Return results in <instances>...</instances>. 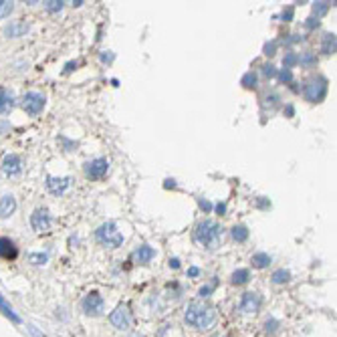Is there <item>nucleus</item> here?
<instances>
[{
	"instance_id": "f8f14e48",
	"label": "nucleus",
	"mask_w": 337,
	"mask_h": 337,
	"mask_svg": "<svg viewBox=\"0 0 337 337\" xmlns=\"http://www.w3.org/2000/svg\"><path fill=\"white\" fill-rule=\"evenodd\" d=\"M18 257V246L14 244V240L0 236V259L4 261H14Z\"/></svg>"
},
{
	"instance_id": "b1692460",
	"label": "nucleus",
	"mask_w": 337,
	"mask_h": 337,
	"mask_svg": "<svg viewBox=\"0 0 337 337\" xmlns=\"http://www.w3.org/2000/svg\"><path fill=\"white\" fill-rule=\"evenodd\" d=\"M12 8H14L12 2H8V0H0V18H6V16L12 12Z\"/></svg>"
},
{
	"instance_id": "e433bc0d",
	"label": "nucleus",
	"mask_w": 337,
	"mask_h": 337,
	"mask_svg": "<svg viewBox=\"0 0 337 337\" xmlns=\"http://www.w3.org/2000/svg\"><path fill=\"white\" fill-rule=\"evenodd\" d=\"M265 51H267V55H273V51H275V43L267 45V47H265Z\"/></svg>"
},
{
	"instance_id": "4be33fe9",
	"label": "nucleus",
	"mask_w": 337,
	"mask_h": 337,
	"mask_svg": "<svg viewBox=\"0 0 337 337\" xmlns=\"http://www.w3.org/2000/svg\"><path fill=\"white\" fill-rule=\"evenodd\" d=\"M323 53L325 55L335 53V35H325V39H323Z\"/></svg>"
},
{
	"instance_id": "f704fd0d",
	"label": "nucleus",
	"mask_w": 337,
	"mask_h": 337,
	"mask_svg": "<svg viewBox=\"0 0 337 337\" xmlns=\"http://www.w3.org/2000/svg\"><path fill=\"white\" fill-rule=\"evenodd\" d=\"M198 275H200V269H196V267H192L188 271V277H198Z\"/></svg>"
},
{
	"instance_id": "2f4dec72",
	"label": "nucleus",
	"mask_w": 337,
	"mask_h": 337,
	"mask_svg": "<svg viewBox=\"0 0 337 337\" xmlns=\"http://www.w3.org/2000/svg\"><path fill=\"white\" fill-rule=\"evenodd\" d=\"M277 325H279L277 321H267V323H265V331H267V333H275V331H277Z\"/></svg>"
},
{
	"instance_id": "ea45409f",
	"label": "nucleus",
	"mask_w": 337,
	"mask_h": 337,
	"mask_svg": "<svg viewBox=\"0 0 337 337\" xmlns=\"http://www.w3.org/2000/svg\"><path fill=\"white\" fill-rule=\"evenodd\" d=\"M129 337H146V335H139V333H131Z\"/></svg>"
},
{
	"instance_id": "1a4fd4ad",
	"label": "nucleus",
	"mask_w": 337,
	"mask_h": 337,
	"mask_svg": "<svg viewBox=\"0 0 337 337\" xmlns=\"http://www.w3.org/2000/svg\"><path fill=\"white\" fill-rule=\"evenodd\" d=\"M31 224L37 232H47L51 228V216L47 208H37L31 216Z\"/></svg>"
},
{
	"instance_id": "a878e982",
	"label": "nucleus",
	"mask_w": 337,
	"mask_h": 337,
	"mask_svg": "<svg viewBox=\"0 0 337 337\" xmlns=\"http://www.w3.org/2000/svg\"><path fill=\"white\" fill-rule=\"evenodd\" d=\"M47 255L45 252H37V255H29V261L33 263V265H45L47 263Z\"/></svg>"
},
{
	"instance_id": "39448f33",
	"label": "nucleus",
	"mask_w": 337,
	"mask_h": 337,
	"mask_svg": "<svg viewBox=\"0 0 337 337\" xmlns=\"http://www.w3.org/2000/svg\"><path fill=\"white\" fill-rule=\"evenodd\" d=\"M81 309H83L85 315L97 317V315L103 313V309H105V301H103V297H101L99 293H89V295H85V299L81 301Z\"/></svg>"
},
{
	"instance_id": "412c9836",
	"label": "nucleus",
	"mask_w": 337,
	"mask_h": 337,
	"mask_svg": "<svg viewBox=\"0 0 337 337\" xmlns=\"http://www.w3.org/2000/svg\"><path fill=\"white\" fill-rule=\"evenodd\" d=\"M24 31H29V24H24V22H16V24H10V26H6V35L8 37H20Z\"/></svg>"
},
{
	"instance_id": "393cba45",
	"label": "nucleus",
	"mask_w": 337,
	"mask_h": 337,
	"mask_svg": "<svg viewBox=\"0 0 337 337\" xmlns=\"http://www.w3.org/2000/svg\"><path fill=\"white\" fill-rule=\"evenodd\" d=\"M216 285H218V281H216V279H212V281L208 283V285H204V287L198 291V295H200V297H208V295H210V293L216 289Z\"/></svg>"
},
{
	"instance_id": "2eb2a0df",
	"label": "nucleus",
	"mask_w": 337,
	"mask_h": 337,
	"mask_svg": "<svg viewBox=\"0 0 337 337\" xmlns=\"http://www.w3.org/2000/svg\"><path fill=\"white\" fill-rule=\"evenodd\" d=\"M69 184H71L69 178H49V180H47V188H49V192H53V194H63V192L69 188Z\"/></svg>"
},
{
	"instance_id": "6e6552de",
	"label": "nucleus",
	"mask_w": 337,
	"mask_h": 337,
	"mask_svg": "<svg viewBox=\"0 0 337 337\" xmlns=\"http://www.w3.org/2000/svg\"><path fill=\"white\" fill-rule=\"evenodd\" d=\"M107 170H109V162L103 158H97V160H91L85 164V176L91 180H99L107 174Z\"/></svg>"
},
{
	"instance_id": "9d476101",
	"label": "nucleus",
	"mask_w": 337,
	"mask_h": 337,
	"mask_svg": "<svg viewBox=\"0 0 337 337\" xmlns=\"http://www.w3.org/2000/svg\"><path fill=\"white\" fill-rule=\"evenodd\" d=\"M263 301L257 293H244L242 295V301H240V311L242 313H257L261 309Z\"/></svg>"
},
{
	"instance_id": "cd10ccee",
	"label": "nucleus",
	"mask_w": 337,
	"mask_h": 337,
	"mask_svg": "<svg viewBox=\"0 0 337 337\" xmlns=\"http://www.w3.org/2000/svg\"><path fill=\"white\" fill-rule=\"evenodd\" d=\"M63 4H65V2H61V0H49V2H45V8H47L49 12H59V10L63 8Z\"/></svg>"
},
{
	"instance_id": "c756f323",
	"label": "nucleus",
	"mask_w": 337,
	"mask_h": 337,
	"mask_svg": "<svg viewBox=\"0 0 337 337\" xmlns=\"http://www.w3.org/2000/svg\"><path fill=\"white\" fill-rule=\"evenodd\" d=\"M299 59H297V55H293V53H287V57H285V69H291L295 63H297Z\"/></svg>"
},
{
	"instance_id": "f257e3e1",
	"label": "nucleus",
	"mask_w": 337,
	"mask_h": 337,
	"mask_svg": "<svg viewBox=\"0 0 337 337\" xmlns=\"http://www.w3.org/2000/svg\"><path fill=\"white\" fill-rule=\"evenodd\" d=\"M184 319L188 325L196 327V329H208L214 321H216V311L214 307L206 305V303H190L186 307V313H184Z\"/></svg>"
},
{
	"instance_id": "a211bd4d",
	"label": "nucleus",
	"mask_w": 337,
	"mask_h": 337,
	"mask_svg": "<svg viewBox=\"0 0 337 337\" xmlns=\"http://www.w3.org/2000/svg\"><path fill=\"white\" fill-rule=\"evenodd\" d=\"M12 109V97L8 95V91L4 87H0V115L8 113Z\"/></svg>"
},
{
	"instance_id": "ddd939ff",
	"label": "nucleus",
	"mask_w": 337,
	"mask_h": 337,
	"mask_svg": "<svg viewBox=\"0 0 337 337\" xmlns=\"http://www.w3.org/2000/svg\"><path fill=\"white\" fill-rule=\"evenodd\" d=\"M14 210H16V200H14V196H10V194L2 196V198H0V218L12 216Z\"/></svg>"
},
{
	"instance_id": "bb28decb",
	"label": "nucleus",
	"mask_w": 337,
	"mask_h": 337,
	"mask_svg": "<svg viewBox=\"0 0 337 337\" xmlns=\"http://www.w3.org/2000/svg\"><path fill=\"white\" fill-rule=\"evenodd\" d=\"M242 85H244V87H248V89H250V87H255V85H257V75H255L252 71H250V73H246V75L242 77Z\"/></svg>"
},
{
	"instance_id": "72a5a7b5",
	"label": "nucleus",
	"mask_w": 337,
	"mask_h": 337,
	"mask_svg": "<svg viewBox=\"0 0 337 337\" xmlns=\"http://www.w3.org/2000/svg\"><path fill=\"white\" fill-rule=\"evenodd\" d=\"M265 75L273 77V75H275V67H273V65H265Z\"/></svg>"
},
{
	"instance_id": "6ab92c4d",
	"label": "nucleus",
	"mask_w": 337,
	"mask_h": 337,
	"mask_svg": "<svg viewBox=\"0 0 337 337\" xmlns=\"http://www.w3.org/2000/svg\"><path fill=\"white\" fill-rule=\"evenodd\" d=\"M230 234H232V238H234L236 242H244V240L248 238V228L242 224H236V226H232Z\"/></svg>"
},
{
	"instance_id": "423d86ee",
	"label": "nucleus",
	"mask_w": 337,
	"mask_h": 337,
	"mask_svg": "<svg viewBox=\"0 0 337 337\" xmlns=\"http://www.w3.org/2000/svg\"><path fill=\"white\" fill-rule=\"evenodd\" d=\"M45 95H41V93H35V91H31V93H26L24 97H22V101H20V105H22V109L29 113V115H39V113L45 109Z\"/></svg>"
},
{
	"instance_id": "0eeeda50",
	"label": "nucleus",
	"mask_w": 337,
	"mask_h": 337,
	"mask_svg": "<svg viewBox=\"0 0 337 337\" xmlns=\"http://www.w3.org/2000/svg\"><path fill=\"white\" fill-rule=\"evenodd\" d=\"M109 321H111L113 327H115V329H119V331H125V329H129V327H131V315H129L127 307L119 305L115 311H111V315H109Z\"/></svg>"
},
{
	"instance_id": "58836bf2",
	"label": "nucleus",
	"mask_w": 337,
	"mask_h": 337,
	"mask_svg": "<svg viewBox=\"0 0 337 337\" xmlns=\"http://www.w3.org/2000/svg\"><path fill=\"white\" fill-rule=\"evenodd\" d=\"M200 206L206 208V210H210V204H208V202H200Z\"/></svg>"
},
{
	"instance_id": "20e7f679",
	"label": "nucleus",
	"mask_w": 337,
	"mask_h": 337,
	"mask_svg": "<svg viewBox=\"0 0 337 337\" xmlns=\"http://www.w3.org/2000/svg\"><path fill=\"white\" fill-rule=\"evenodd\" d=\"M325 93H327V81L323 77H313L303 89L305 99L311 101V103H319L325 97Z\"/></svg>"
},
{
	"instance_id": "7ed1b4c3",
	"label": "nucleus",
	"mask_w": 337,
	"mask_h": 337,
	"mask_svg": "<svg viewBox=\"0 0 337 337\" xmlns=\"http://www.w3.org/2000/svg\"><path fill=\"white\" fill-rule=\"evenodd\" d=\"M95 236L103 246H109V248H117L123 244V234L117 230V226L113 222H103L95 230Z\"/></svg>"
},
{
	"instance_id": "4c0bfd02",
	"label": "nucleus",
	"mask_w": 337,
	"mask_h": 337,
	"mask_svg": "<svg viewBox=\"0 0 337 337\" xmlns=\"http://www.w3.org/2000/svg\"><path fill=\"white\" fill-rule=\"evenodd\" d=\"M170 267H172V269H178V267H180V261H178V259H170Z\"/></svg>"
},
{
	"instance_id": "4468645a",
	"label": "nucleus",
	"mask_w": 337,
	"mask_h": 337,
	"mask_svg": "<svg viewBox=\"0 0 337 337\" xmlns=\"http://www.w3.org/2000/svg\"><path fill=\"white\" fill-rule=\"evenodd\" d=\"M154 257H156V250H154L152 246H148V244L139 246V248L133 252V261H135V263H139V265H146V263H150Z\"/></svg>"
},
{
	"instance_id": "5701e85b",
	"label": "nucleus",
	"mask_w": 337,
	"mask_h": 337,
	"mask_svg": "<svg viewBox=\"0 0 337 337\" xmlns=\"http://www.w3.org/2000/svg\"><path fill=\"white\" fill-rule=\"evenodd\" d=\"M273 283L275 285H283V283H289V279H291V273L289 271H285V269H279V271H275L273 273Z\"/></svg>"
},
{
	"instance_id": "9b49d317",
	"label": "nucleus",
	"mask_w": 337,
	"mask_h": 337,
	"mask_svg": "<svg viewBox=\"0 0 337 337\" xmlns=\"http://www.w3.org/2000/svg\"><path fill=\"white\" fill-rule=\"evenodd\" d=\"M20 170H22L20 156H16V154L4 156V160H2V172H4L6 176H16V174H20Z\"/></svg>"
},
{
	"instance_id": "c9c22d12",
	"label": "nucleus",
	"mask_w": 337,
	"mask_h": 337,
	"mask_svg": "<svg viewBox=\"0 0 337 337\" xmlns=\"http://www.w3.org/2000/svg\"><path fill=\"white\" fill-rule=\"evenodd\" d=\"M291 16H293V8H287V10L283 12V18H287V20H289Z\"/></svg>"
},
{
	"instance_id": "dca6fc26",
	"label": "nucleus",
	"mask_w": 337,
	"mask_h": 337,
	"mask_svg": "<svg viewBox=\"0 0 337 337\" xmlns=\"http://www.w3.org/2000/svg\"><path fill=\"white\" fill-rule=\"evenodd\" d=\"M250 263H252L255 269H267L271 265V257L267 252H255L252 259H250Z\"/></svg>"
},
{
	"instance_id": "473e14b6",
	"label": "nucleus",
	"mask_w": 337,
	"mask_h": 337,
	"mask_svg": "<svg viewBox=\"0 0 337 337\" xmlns=\"http://www.w3.org/2000/svg\"><path fill=\"white\" fill-rule=\"evenodd\" d=\"M313 61H315V57L311 55V53H305V55L299 59V63H303V65H311Z\"/></svg>"
},
{
	"instance_id": "7c9ffc66",
	"label": "nucleus",
	"mask_w": 337,
	"mask_h": 337,
	"mask_svg": "<svg viewBox=\"0 0 337 337\" xmlns=\"http://www.w3.org/2000/svg\"><path fill=\"white\" fill-rule=\"evenodd\" d=\"M279 79H281L283 83H291V81H293V75H291L289 69H283L281 73H279Z\"/></svg>"
},
{
	"instance_id": "c85d7f7f",
	"label": "nucleus",
	"mask_w": 337,
	"mask_h": 337,
	"mask_svg": "<svg viewBox=\"0 0 337 337\" xmlns=\"http://www.w3.org/2000/svg\"><path fill=\"white\" fill-rule=\"evenodd\" d=\"M329 10V2H317L315 6H313V12L317 14V16H321V14H325Z\"/></svg>"
},
{
	"instance_id": "f03ea898",
	"label": "nucleus",
	"mask_w": 337,
	"mask_h": 337,
	"mask_svg": "<svg viewBox=\"0 0 337 337\" xmlns=\"http://www.w3.org/2000/svg\"><path fill=\"white\" fill-rule=\"evenodd\" d=\"M194 240L206 248H216L222 240V228L212 220H202L194 230Z\"/></svg>"
},
{
	"instance_id": "aec40b11",
	"label": "nucleus",
	"mask_w": 337,
	"mask_h": 337,
	"mask_svg": "<svg viewBox=\"0 0 337 337\" xmlns=\"http://www.w3.org/2000/svg\"><path fill=\"white\" fill-rule=\"evenodd\" d=\"M248 279H250L248 269H238V271H234L232 277H230L232 285H244V283H248Z\"/></svg>"
},
{
	"instance_id": "f3484780",
	"label": "nucleus",
	"mask_w": 337,
	"mask_h": 337,
	"mask_svg": "<svg viewBox=\"0 0 337 337\" xmlns=\"http://www.w3.org/2000/svg\"><path fill=\"white\" fill-rule=\"evenodd\" d=\"M0 313H2L4 317H8L10 321H14V323H20V317H18V315L12 311V307L6 303V299H4L2 295H0Z\"/></svg>"
}]
</instances>
